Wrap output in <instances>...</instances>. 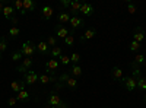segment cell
<instances>
[{"label": "cell", "instance_id": "cell-32", "mask_svg": "<svg viewBox=\"0 0 146 108\" xmlns=\"http://www.w3.org/2000/svg\"><path fill=\"white\" fill-rule=\"evenodd\" d=\"M6 50H7V38L2 37L0 38V54H3Z\"/></svg>", "mask_w": 146, "mask_h": 108}, {"label": "cell", "instance_id": "cell-44", "mask_svg": "<svg viewBox=\"0 0 146 108\" xmlns=\"http://www.w3.org/2000/svg\"><path fill=\"white\" fill-rule=\"evenodd\" d=\"M145 41H146V32H145Z\"/></svg>", "mask_w": 146, "mask_h": 108}, {"label": "cell", "instance_id": "cell-41", "mask_svg": "<svg viewBox=\"0 0 146 108\" xmlns=\"http://www.w3.org/2000/svg\"><path fill=\"white\" fill-rule=\"evenodd\" d=\"M54 108H70V105H69L66 101H62V102H60L58 105H56Z\"/></svg>", "mask_w": 146, "mask_h": 108}, {"label": "cell", "instance_id": "cell-8", "mask_svg": "<svg viewBox=\"0 0 146 108\" xmlns=\"http://www.w3.org/2000/svg\"><path fill=\"white\" fill-rule=\"evenodd\" d=\"M63 99H62V97L56 92V91H51L50 93H48V98H47V102H48V105H50L51 108H54L56 105H58L60 102H62Z\"/></svg>", "mask_w": 146, "mask_h": 108}, {"label": "cell", "instance_id": "cell-24", "mask_svg": "<svg viewBox=\"0 0 146 108\" xmlns=\"http://www.w3.org/2000/svg\"><path fill=\"white\" fill-rule=\"evenodd\" d=\"M66 86L75 91V89H78V86H79V82H78V79H75V78L70 76V78L67 79V82H66Z\"/></svg>", "mask_w": 146, "mask_h": 108}, {"label": "cell", "instance_id": "cell-12", "mask_svg": "<svg viewBox=\"0 0 146 108\" xmlns=\"http://www.w3.org/2000/svg\"><path fill=\"white\" fill-rule=\"evenodd\" d=\"M25 86H27V83L23 82V80H13V82L10 83V88H12V91H13L15 93L23 91V89H25Z\"/></svg>", "mask_w": 146, "mask_h": 108}, {"label": "cell", "instance_id": "cell-31", "mask_svg": "<svg viewBox=\"0 0 146 108\" xmlns=\"http://www.w3.org/2000/svg\"><path fill=\"white\" fill-rule=\"evenodd\" d=\"M10 60H12V62H19V60H23V54L21 53V50H18V51H13V53H12Z\"/></svg>", "mask_w": 146, "mask_h": 108}, {"label": "cell", "instance_id": "cell-18", "mask_svg": "<svg viewBox=\"0 0 146 108\" xmlns=\"http://www.w3.org/2000/svg\"><path fill=\"white\" fill-rule=\"evenodd\" d=\"M133 40L137 41V42L145 41V31H143L142 27H137V28L135 29V32H133Z\"/></svg>", "mask_w": 146, "mask_h": 108}, {"label": "cell", "instance_id": "cell-3", "mask_svg": "<svg viewBox=\"0 0 146 108\" xmlns=\"http://www.w3.org/2000/svg\"><path fill=\"white\" fill-rule=\"evenodd\" d=\"M58 66H60V62H58L57 58H50L45 63V73L50 75V76H54L56 70L58 69Z\"/></svg>", "mask_w": 146, "mask_h": 108}, {"label": "cell", "instance_id": "cell-1", "mask_svg": "<svg viewBox=\"0 0 146 108\" xmlns=\"http://www.w3.org/2000/svg\"><path fill=\"white\" fill-rule=\"evenodd\" d=\"M19 50L23 54V57H34V54L36 53V45L32 41H25L21 45Z\"/></svg>", "mask_w": 146, "mask_h": 108}, {"label": "cell", "instance_id": "cell-15", "mask_svg": "<svg viewBox=\"0 0 146 108\" xmlns=\"http://www.w3.org/2000/svg\"><path fill=\"white\" fill-rule=\"evenodd\" d=\"M3 18L5 19H7V21H10L12 18L15 16V9H13V6H10V5H6L5 7H3Z\"/></svg>", "mask_w": 146, "mask_h": 108}, {"label": "cell", "instance_id": "cell-9", "mask_svg": "<svg viewBox=\"0 0 146 108\" xmlns=\"http://www.w3.org/2000/svg\"><path fill=\"white\" fill-rule=\"evenodd\" d=\"M54 34L57 35L58 38H62V40H64L67 35H70V31L66 28V27H63V25H60V23H57V25L54 27Z\"/></svg>", "mask_w": 146, "mask_h": 108}, {"label": "cell", "instance_id": "cell-13", "mask_svg": "<svg viewBox=\"0 0 146 108\" xmlns=\"http://www.w3.org/2000/svg\"><path fill=\"white\" fill-rule=\"evenodd\" d=\"M95 35H96V29H95V28H89V29H86L83 35H80V42H85V41L92 40Z\"/></svg>", "mask_w": 146, "mask_h": 108}, {"label": "cell", "instance_id": "cell-36", "mask_svg": "<svg viewBox=\"0 0 146 108\" xmlns=\"http://www.w3.org/2000/svg\"><path fill=\"white\" fill-rule=\"evenodd\" d=\"M13 9H15V12H22V9H23V0H15V3H13Z\"/></svg>", "mask_w": 146, "mask_h": 108}, {"label": "cell", "instance_id": "cell-46", "mask_svg": "<svg viewBox=\"0 0 146 108\" xmlns=\"http://www.w3.org/2000/svg\"><path fill=\"white\" fill-rule=\"evenodd\" d=\"M0 58H2V54H0Z\"/></svg>", "mask_w": 146, "mask_h": 108}, {"label": "cell", "instance_id": "cell-21", "mask_svg": "<svg viewBox=\"0 0 146 108\" xmlns=\"http://www.w3.org/2000/svg\"><path fill=\"white\" fill-rule=\"evenodd\" d=\"M42 85H47V83H56L57 82V79L54 78V76H50V75H47V73H44V75H40V79H38Z\"/></svg>", "mask_w": 146, "mask_h": 108}, {"label": "cell", "instance_id": "cell-30", "mask_svg": "<svg viewBox=\"0 0 146 108\" xmlns=\"http://www.w3.org/2000/svg\"><path fill=\"white\" fill-rule=\"evenodd\" d=\"M50 54L53 58H60V56H62V47H54V48H51Z\"/></svg>", "mask_w": 146, "mask_h": 108}, {"label": "cell", "instance_id": "cell-27", "mask_svg": "<svg viewBox=\"0 0 146 108\" xmlns=\"http://www.w3.org/2000/svg\"><path fill=\"white\" fill-rule=\"evenodd\" d=\"M130 69L133 70V78H136V79H137L139 76H142V75H140V66L136 64L135 62H131V63H130Z\"/></svg>", "mask_w": 146, "mask_h": 108}, {"label": "cell", "instance_id": "cell-11", "mask_svg": "<svg viewBox=\"0 0 146 108\" xmlns=\"http://www.w3.org/2000/svg\"><path fill=\"white\" fill-rule=\"evenodd\" d=\"M36 51H38L41 56H50V47L47 45L45 41H40L36 44Z\"/></svg>", "mask_w": 146, "mask_h": 108}, {"label": "cell", "instance_id": "cell-14", "mask_svg": "<svg viewBox=\"0 0 146 108\" xmlns=\"http://www.w3.org/2000/svg\"><path fill=\"white\" fill-rule=\"evenodd\" d=\"M69 72V75L72 76V78H80L82 76V67L79 66V64H72V67L67 70Z\"/></svg>", "mask_w": 146, "mask_h": 108}, {"label": "cell", "instance_id": "cell-10", "mask_svg": "<svg viewBox=\"0 0 146 108\" xmlns=\"http://www.w3.org/2000/svg\"><path fill=\"white\" fill-rule=\"evenodd\" d=\"M94 12H95L94 5H91V3H82V7H80V12H79V13H82L83 16L89 18V16L94 15Z\"/></svg>", "mask_w": 146, "mask_h": 108}, {"label": "cell", "instance_id": "cell-20", "mask_svg": "<svg viewBox=\"0 0 146 108\" xmlns=\"http://www.w3.org/2000/svg\"><path fill=\"white\" fill-rule=\"evenodd\" d=\"M111 78L114 79V80H121L124 76H123V70H121L118 66H114L113 69H111Z\"/></svg>", "mask_w": 146, "mask_h": 108}, {"label": "cell", "instance_id": "cell-19", "mask_svg": "<svg viewBox=\"0 0 146 108\" xmlns=\"http://www.w3.org/2000/svg\"><path fill=\"white\" fill-rule=\"evenodd\" d=\"M16 98H18V101H21V102H23V104H27V102H29V99H31V97H29V92L28 91H21V92H18L16 93Z\"/></svg>", "mask_w": 146, "mask_h": 108}, {"label": "cell", "instance_id": "cell-37", "mask_svg": "<svg viewBox=\"0 0 146 108\" xmlns=\"http://www.w3.org/2000/svg\"><path fill=\"white\" fill-rule=\"evenodd\" d=\"M79 62H80V54L79 53H73L70 56V63L72 64H79Z\"/></svg>", "mask_w": 146, "mask_h": 108}, {"label": "cell", "instance_id": "cell-43", "mask_svg": "<svg viewBox=\"0 0 146 108\" xmlns=\"http://www.w3.org/2000/svg\"><path fill=\"white\" fill-rule=\"evenodd\" d=\"M3 7H5V5H3L2 2H0V15H2V13H3Z\"/></svg>", "mask_w": 146, "mask_h": 108}, {"label": "cell", "instance_id": "cell-22", "mask_svg": "<svg viewBox=\"0 0 146 108\" xmlns=\"http://www.w3.org/2000/svg\"><path fill=\"white\" fill-rule=\"evenodd\" d=\"M70 18H72V15L69 13V12H60L58 16H57L60 25H63V23H69L70 22Z\"/></svg>", "mask_w": 146, "mask_h": 108}, {"label": "cell", "instance_id": "cell-34", "mask_svg": "<svg viewBox=\"0 0 146 108\" xmlns=\"http://www.w3.org/2000/svg\"><path fill=\"white\" fill-rule=\"evenodd\" d=\"M139 48H140V42H137V41H135V40H133V41L130 42V45H129V50H130L131 53H136Z\"/></svg>", "mask_w": 146, "mask_h": 108}, {"label": "cell", "instance_id": "cell-45", "mask_svg": "<svg viewBox=\"0 0 146 108\" xmlns=\"http://www.w3.org/2000/svg\"><path fill=\"white\" fill-rule=\"evenodd\" d=\"M145 101H146V93H145Z\"/></svg>", "mask_w": 146, "mask_h": 108}, {"label": "cell", "instance_id": "cell-38", "mask_svg": "<svg viewBox=\"0 0 146 108\" xmlns=\"http://www.w3.org/2000/svg\"><path fill=\"white\" fill-rule=\"evenodd\" d=\"M126 3H127V10H129V13H130V15H135L136 12H137V7L133 5L131 2H126Z\"/></svg>", "mask_w": 146, "mask_h": 108}, {"label": "cell", "instance_id": "cell-16", "mask_svg": "<svg viewBox=\"0 0 146 108\" xmlns=\"http://www.w3.org/2000/svg\"><path fill=\"white\" fill-rule=\"evenodd\" d=\"M80 7H82V2L79 0H75V2L70 3V9H69V13L73 16V15H78L80 12Z\"/></svg>", "mask_w": 146, "mask_h": 108}, {"label": "cell", "instance_id": "cell-17", "mask_svg": "<svg viewBox=\"0 0 146 108\" xmlns=\"http://www.w3.org/2000/svg\"><path fill=\"white\" fill-rule=\"evenodd\" d=\"M54 15V10H53V7H50V6H44L42 9H41V18L44 19V21H50V18Z\"/></svg>", "mask_w": 146, "mask_h": 108}, {"label": "cell", "instance_id": "cell-6", "mask_svg": "<svg viewBox=\"0 0 146 108\" xmlns=\"http://www.w3.org/2000/svg\"><path fill=\"white\" fill-rule=\"evenodd\" d=\"M70 27H72V31H76V29H79V28H83V25H85V19L82 18V16H79V15H73L72 18H70Z\"/></svg>", "mask_w": 146, "mask_h": 108}, {"label": "cell", "instance_id": "cell-42", "mask_svg": "<svg viewBox=\"0 0 146 108\" xmlns=\"http://www.w3.org/2000/svg\"><path fill=\"white\" fill-rule=\"evenodd\" d=\"M10 22L13 23V27H16V23H18V18H16V16H13V18L10 19Z\"/></svg>", "mask_w": 146, "mask_h": 108}, {"label": "cell", "instance_id": "cell-35", "mask_svg": "<svg viewBox=\"0 0 146 108\" xmlns=\"http://www.w3.org/2000/svg\"><path fill=\"white\" fill-rule=\"evenodd\" d=\"M70 3H72V0H62L60 2V9H62L63 12H69V9H70Z\"/></svg>", "mask_w": 146, "mask_h": 108}, {"label": "cell", "instance_id": "cell-2", "mask_svg": "<svg viewBox=\"0 0 146 108\" xmlns=\"http://www.w3.org/2000/svg\"><path fill=\"white\" fill-rule=\"evenodd\" d=\"M120 82H121V85H123V86L126 88V91H129V92H133V91H136V89H137V82H136V78H133V76L123 78Z\"/></svg>", "mask_w": 146, "mask_h": 108}, {"label": "cell", "instance_id": "cell-4", "mask_svg": "<svg viewBox=\"0 0 146 108\" xmlns=\"http://www.w3.org/2000/svg\"><path fill=\"white\" fill-rule=\"evenodd\" d=\"M32 64H34V60H32V57H23V60H22V64H19V66L16 67V70L19 72V73H27L28 70H31Z\"/></svg>", "mask_w": 146, "mask_h": 108}, {"label": "cell", "instance_id": "cell-7", "mask_svg": "<svg viewBox=\"0 0 146 108\" xmlns=\"http://www.w3.org/2000/svg\"><path fill=\"white\" fill-rule=\"evenodd\" d=\"M70 78V75H69V72H64V73H62L58 76V79H57V82L54 83V91L57 92V91H60V89H63L64 86H66V82H67V79Z\"/></svg>", "mask_w": 146, "mask_h": 108}, {"label": "cell", "instance_id": "cell-40", "mask_svg": "<svg viewBox=\"0 0 146 108\" xmlns=\"http://www.w3.org/2000/svg\"><path fill=\"white\" fill-rule=\"evenodd\" d=\"M16 104H18V98H16V97H10V98L7 99V105H9V107H15Z\"/></svg>", "mask_w": 146, "mask_h": 108}, {"label": "cell", "instance_id": "cell-5", "mask_svg": "<svg viewBox=\"0 0 146 108\" xmlns=\"http://www.w3.org/2000/svg\"><path fill=\"white\" fill-rule=\"evenodd\" d=\"M38 79H40V75L35 70H28L27 73H23V82L27 85H34L35 82H38Z\"/></svg>", "mask_w": 146, "mask_h": 108}, {"label": "cell", "instance_id": "cell-29", "mask_svg": "<svg viewBox=\"0 0 146 108\" xmlns=\"http://www.w3.org/2000/svg\"><path fill=\"white\" fill-rule=\"evenodd\" d=\"M45 42H47V45L48 47H57V37H54V35H48V38L45 40Z\"/></svg>", "mask_w": 146, "mask_h": 108}, {"label": "cell", "instance_id": "cell-28", "mask_svg": "<svg viewBox=\"0 0 146 108\" xmlns=\"http://www.w3.org/2000/svg\"><path fill=\"white\" fill-rule=\"evenodd\" d=\"M73 34H75V31H72V29H70V35H67V37L63 40V41H64V45L70 47V45L75 44V35H73Z\"/></svg>", "mask_w": 146, "mask_h": 108}, {"label": "cell", "instance_id": "cell-23", "mask_svg": "<svg viewBox=\"0 0 146 108\" xmlns=\"http://www.w3.org/2000/svg\"><path fill=\"white\" fill-rule=\"evenodd\" d=\"M36 9V3L34 2V0H23V10L27 12H34Z\"/></svg>", "mask_w": 146, "mask_h": 108}, {"label": "cell", "instance_id": "cell-25", "mask_svg": "<svg viewBox=\"0 0 146 108\" xmlns=\"http://www.w3.org/2000/svg\"><path fill=\"white\" fill-rule=\"evenodd\" d=\"M7 34H9V37H10L12 40H16V38L19 37V34H21V29H19L18 27H12V28H9Z\"/></svg>", "mask_w": 146, "mask_h": 108}, {"label": "cell", "instance_id": "cell-33", "mask_svg": "<svg viewBox=\"0 0 146 108\" xmlns=\"http://www.w3.org/2000/svg\"><path fill=\"white\" fill-rule=\"evenodd\" d=\"M136 64H139V66H142V64H145V62H146V57H145V54H136V57H135V60H133Z\"/></svg>", "mask_w": 146, "mask_h": 108}, {"label": "cell", "instance_id": "cell-39", "mask_svg": "<svg viewBox=\"0 0 146 108\" xmlns=\"http://www.w3.org/2000/svg\"><path fill=\"white\" fill-rule=\"evenodd\" d=\"M60 63H62L63 66H69L70 64V57L66 56V54H62L60 56Z\"/></svg>", "mask_w": 146, "mask_h": 108}, {"label": "cell", "instance_id": "cell-26", "mask_svg": "<svg viewBox=\"0 0 146 108\" xmlns=\"http://www.w3.org/2000/svg\"><path fill=\"white\" fill-rule=\"evenodd\" d=\"M136 82H137V89L142 91V92H146V78L139 76V78L136 79Z\"/></svg>", "mask_w": 146, "mask_h": 108}]
</instances>
